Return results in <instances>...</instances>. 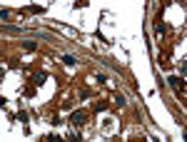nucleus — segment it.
<instances>
[{
	"label": "nucleus",
	"mask_w": 187,
	"mask_h": 142,
	"mask_svg": "<svg viewBox=\"0 0 187 142\" xmlns=\"http://www.w3.org/2000/svg\"><path fill=\"white\" fill-rule=\"evenodd\" d=\"M70 122H72V125H82V122H85V115H82V112H75Z\"/></svg>",
	"instance_id": "obj_1"
},
{
	"label": "nucleus",
	"mask_w": 187,
	"mask_h": 142,
	"mask_svg": "<svg viewBox=\"0 0 187 142\" xmlns=\"http://www.w3.org/2000/svg\"><path fill=\"white\" fill-rule=\"evenodd\" d=\"M23 47H25V50H35V47H38V45H35L33 40H25V43H23Z\"/></svg>",
	"instance_id": "obj_2"
},
{
	"label": "nucleus",
	"mask_w": 187,
	"mask_h": 142,
	"mask_svg": "<svg viewBox=\"0 0 187 142\" xmlns=\"http://www.w3.org/2000/svg\"><path fill=\"white\" fill-rule=\"evenodd\" d=\"M62 62H65V65H75V57H72V55H65V57H62Z\"/></svg>",
	"instance_id": "obj_3"
},
{
	"label": "nucleus",
	"mask_w": 187,
	"mask_h": 142,
	"mask_svg": "<svg viewBox=\"0 0 187 142\" xmlns=\"http://www.w3.org/2000/svg\"><path fill=\"white\" fill-rule=\"evenodd\" d=\"M0 18H10V10H0Z\"/></svg>",
	"instance_id": "obj_4"
},
{
	"label": "nucleus",
	"mask_w": 187,
	"mask_h": 142,
	"mask_svg": "<svg viewBox=\"0 0 187 142\" xmlns=\"http://www.w3.org/2000/svg\"><path fill=\"white\" fill-rule=\"evenodd\" d=\"M0 75H3V70H0Z\"/></svg>",
	"instance_id": "obj_5"
}]
</instances>
